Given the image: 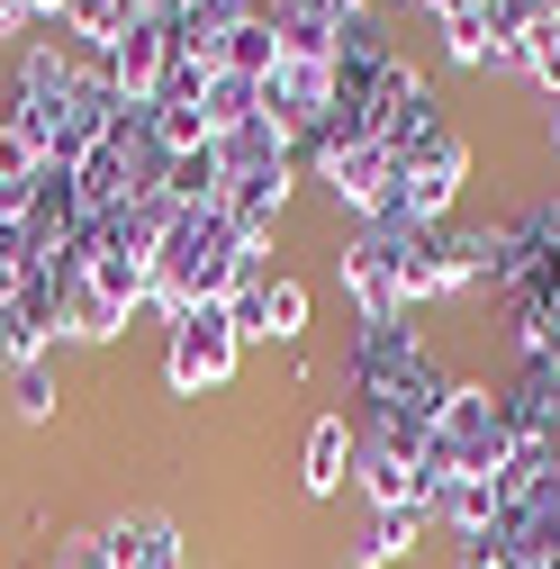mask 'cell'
<instances>
[{"label":"cell","instance_id":"ac0fdd59","mask_svg":"<svg viewBox=\"0 0 560 569\" xmlns=\"http://www.w3.org/2000/svg\"><path fill=\"white\" fill-rule=\"evenodd\" d=\"M271 19H299V28H326V37H343L362 19V0H271Z\"/></svg>","mask_w":560,"mask_h":569},{"label":"cell","instance_id":"8992f818","mask_svg":"<svg viewBox=\"0 0 560 569\" xmlns=\"http://www.w3.org/2000/svg\"><path fill=\"white\" fill-rule=\"evenodd\" d=\"M343 290H353L362 326L407 317V262H398V227H362L353 244H343Z\"/></svg>","mask_w":560,"mask_h":569},{"label":"cell","instance_id":"2e32d148","mask_svg":"<svg viewBox=\"0 0 560 569\" xmlns=\"http://www.w3.org/2000/svg\"><path fill=\"white\" fill-rule=\"evenodd\" d=\"M262 290H271V271H262V253H253V262L236 271V290H227V326H236V335H271V326H262Z\"/></svg>","mask_w":560,"mask_h":569},{"label":"cell","instance_id":"9a60e30c","mask_svg":"<svg viewBox=\"0 0 560 569\" xmlns=\"http://www.w3.org/2000/svg\"><path fill=\"white\" fill-rule=\"evenodd\" d=\"M416 525H426V507H371V542H362V560H371V569L398 560V551L416 542Z\"/></svg>","mask_w":560,"mask_h":569},{"label":"cell","instance_id":"7c38bea8","mask_svg":"<svg viewBox=\"0 0 560 569\" xmlns=\"http://www.w3.org/2000/svg\"><path fill=\"white\" fill-rule=\"evenodd\" d=\"M353 425H343V416H317L308 425V497H334L343 479H353Z\"/></svg>","mask_w":560,"mask_h":569},{"label":"cell","instance_id":"7402d4cb","mask_svg":"<svg viewBox=\"0 0 560 569\" xmlns=\"http://www.w3.org/2000/svg\"><path fill=\"white\" fill-rule=\"evenodd\" d=\"M54 569H118V560H109V533H73V542H54Z\"/></svg>","mask_w":560,"mask_h":569},{"label":"cell","instance_id":"5b68a950","mask_svg":"<svg viewBox=\"0 0 560 569\" xmlns=\"http://www.w3.org/2000/svg\"><path fill=\"white\" fill-rule=\"evenodd\" d=\"M317 172H326V190L353 208L362 227H407L398 218V154L389 146H317Z\"/></svg>","mask_w":560,"mask_h":569},{"label":"cell","instance_id":"603a6c76","mask_svg":"<svg viewBox=\"0 0 560 569\" xmlns=\"http://www.w3.org/2000/svg\"><path fill=\"white\" fill-rule=\"evenodd\" d=\"M524 452H533V461H542V470H551V479H560V425H542V435H533V443H524Z\"/></svg>","mask_w":560,"mask_h":569},{"label":"cell","instance_id":"44dd1931","mask_svg":"<svg viewBox=\"0 0 560 569\" xmlns=\"http://www.w3.org/2000/svg\"><path fill=\"white\" fill-rule=\"evenodd\" d=\"M10 398H19V416H28V425H46V416H54V371H46V362H28Z\"/></svg>","mask_w":560,"mask_h":569},{"label":"cell","instance_id":"30bf717a","mask_svg":"<svg viewBox=\"0 0 560 569\" xmlns=\"http://www.w3.org/2000/svg\"><path fill=\"white\" fill-rule=\"evenodd\" d=\"M353 479H362L371 507H426V470L398 461V452H380V443H362V452H353Z\"/></svg>","mask_w":560,"mask_h":569},{"label":"cell","instance_id":"d4e9b609","mask_svg":"<svg viewBox=\"0 0 560 569\" xmlns=\"http://www.w3.org/2000/svg\"><path fill=\"white\" fill-rule=\"evenodd\" d=\"M28 10H37V19H46V10H54V19H63V0H28Z\"/></svg>","mask_w":560,"mask_h":569},{"label":"cell","instance_id":"8fae6325","mask_svg":"<svg viewBox=\"0 0 560 569\" xmlns=\"http://www.w3.org/2000/svg\"><path fill=\"white\" fill-rule=\"evenodd\" d=\"M218 73H244V82H271L280 73V19H236L227 28V46H218Z\"/></svg>","mask_w":560,"mask_h":569},{"label":"cell","instance_id":"4316f807","mask_svg":"<svg viewBox=\"0 0 560 569\" xmlns=\"http://www.w3.org/2000/svg\"><path fill=\"white\" fill-rule=\"evenodd\" d=\"M542 10H560V0H542Z\"/></svg>","mask_w":560,"mask_h":569},{"label":"cell","instance_id":"e0dca14e","mask_svg":"<svg viewBox=\"0 0 560 569\" xmlns=\"http://www.w3.org/2000/svg\"><path fill=\"white\" fill-rule=\"evenodd\" d=\"M63 28H73L82 46H118V28H127V0H63Z\"/></svg>","mask_w":560,"mask_h":569},{"label":"cell","instance_id":"4fadbf2b","mask_svg":"<svg viewBox=\"0 0 560 569\" xmlns=\"http://www.w3.org/2000/svg\"><path fill=\"white\" fill-rule=\"evenodd\" d=\"M443 54L452 63H516L507 46H498V28H488V10H479V0H443Z\"/></svg>","mask_w":560,"mask_h":569},{"label":"cell","instance_id":"cb8c5ba5","mask_svg":"<svg viewBox=\"0 0 560 569\" xmlns=\"http://www.w3.org/2000/svg\"><path fill=\"white\" fill-rule=\"evenodd\" d=\"M28 19H37V10H28V0H0V37H19Z\"/></svg>","mask_w":560,"mask_h":569},{"label":"cell","instance_id":"d6986e66","mask_svg":"<svg viewBox=\"0 0 560 569\" xmlns=\"http://www.w3.org/2000/svg\"><path fill=\"white\" fill-rule=\"evenodd\" d=\"M516 63H524V73H533V82H542V91L560 100V10H551V19H542V28L524 37V54H516Z\"/></svg>","mask_w":560,"mask_h":569},{"label":"cell","instance_id":"ba28073f","mask_svg":"<svg viewBox=\"0 0 560 569\" xmlns=\"http://www.w3.org/2000/svg\"><path fill=\"white\" fill-rule=\"evenodd\" d=\"M118 326H127V308H109L82 271H63V280H54V335H73V343H109Z\"/></svg>","mask_w":560,"mask_h":569},{"label":"cell","instance_id":"5bb4252c","mask_svg":"<svg viewBox=\"0 0 560 569\" xmlns=\"http://www.w3.org/2000/svg\"><path fill=\"white\" fill-rule=\"evenodd\" d=\"M37 172H46V136H37V118H0V181L10 190H37Z\"/></svg>","mask_w":560,"mask_h":569},{"label":"cell","instance_id":"277c9868","mask_svg":"<svg viewBox=\"0 0 560 569\" xmlns=\"http://www.w3.org/2000/svg\"><path fill=\"white\" fill-rule=\"evenodd\" d=\"M236 352H244V335L227 326V308H181L172 317V343H163V371H172V389H227L236 380Z\"/></svg>","mask_w":560,"mask_h":569},{"label":"cell","instance_id":"6da1fadb","mask_svg":"<svg viewBox=\"0 0 560 569\" xmlns=\"http://www.w3.org/2000/svg\"><path fill=\"white\" fill-rule=\"evenodd\" d=\"M507 461H516L507 398L479 389V380L443 389V407H434V425H426V488H434V479H498Z\"/></svg>","mask_w":560,"mask_h":569},{"label":"cell","instance_id":"7a4b0ae2","mask_svg":"<svg viewBox=\"0 0 560 569\" xmlns=\"http://www.w3.org/2000/svg\"><path fill=\"white\" fill-rule=\"evenodd\" d=\"M353 389L371 398V416H416V425H434V407H443V380H434V362H426V343H416L407 317L353 335Z\"/></svg>","mask_w":560,"mask_h":569},{"label":"cell","instance_id":"3957f363","mask_svg":"<svg viewBox=\"0 0 560 569\" xmlns=\"http://www.w3.org/2000/svg\"><path fill=\"white\" fill-rule=\"evenodd\" d=\"M461 181H470V146H461V127L443 118L434 136H416V146L398 154V218L407 227H443Z\"/></svg>","mask_w":560,"mask_h":569},{"label":"cell","instance_id":"52a82bcc","mask_svg":"<svg viewBox=\"0 0 560 569\" xmlns=\"http://www.w3.org/2000/svg\"><path fill=\"white\" fill-rule=\"evenodd\" d=\"M434 127H443L434 82L416 73V63H389V73H380V91H371V136H380L389 154H407L416 136H434Z\"/></svg>","mask_w":560,"mask_h":569},{"label":"cell","instance_id":"9c48e42d","mask_svg":"<svg viewBox=\"0 0 560 569\" xmlns=\"http://www.w3.org/2000/svg\"><path fill=\"white\" fill-rule=\"evenodd\" d=\"M109 560H118V569H181L172 516H118V525H109Z\"/></svg>","mask_w":560,"mask_h":569},{"label":"cell","instance_id":"ffe728a7","mask_svg":"<svg viewBox=\"0 0 560 569\" xmlns=\"http://www.w3.org/2000/svg\"><path fill=\"white\" fill-rule=\"evenodd\" d=\"M262 326H271V335H299V326H308V290H299L290 271H271V290H262Z\"/></svg>","mask_w":560,"mask_h":569},{"label":"cell","instance_id":"484cf974","mask_svg":"<svg viewBox=\"0 0 560 569\" xmlns=\"http://www.w3.org/2000/svg\"><path fill=\"white\" fill-rule=\"evenodd\" d=\"M551 146H560V100H551Z\"/></svg>","mask_w":560,"mask_h":569}]
</instances>
